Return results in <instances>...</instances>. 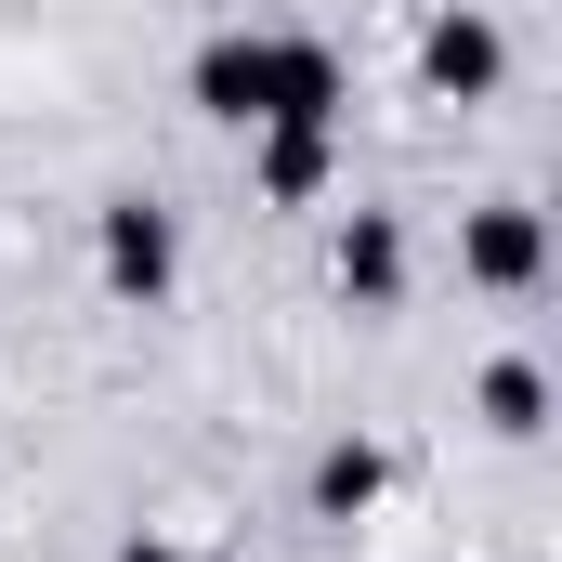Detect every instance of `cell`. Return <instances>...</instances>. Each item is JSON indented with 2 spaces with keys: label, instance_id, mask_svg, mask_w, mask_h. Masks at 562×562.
I'll list each match as a JSON object with an SVG mask.
<instances>
[{
  "label": "cell",
  "instance_id": "3957f363",
  "mask_svg": "<svg viewBox=\"0 0 562 562\" xmlns=\"http://www.w3.org/2000/svg\"><path fill=\"white\" fill-rule=\"evenodd\" d=\"M340 276L367 288V301H393V276H406V249H393V223H353V249H340Z\"/></svg>",
  "mask_w": 562,
  "mask_h": 562
},
{
  "label": "cell",
  "instance_id": "277c9868",
  "mask_svg": "<svg viewBox=\"0 0 562 562\" xmlns=\"http://www.w3.org/2000/svg\"><path fill=\"white\" fill-rule=\"evenodd\" d=\"M471 262H484V276H537V223H484Z\"/></svg>",
  "mask_w": 562,
  "mask_h": 562
},
{
  "label": "cell",
  "instance_id": "5b68a950",
  "mask_svg": "<svg viewBox=\"0 0 562 562\" xmlns=\"http://www.w3.org/2000/svg\"><path fill=\"white\" fill-rule=\"evenodd\" d=\"M132 562H170V550H132Z\"/></svg>",
  "mask_w": 562,
  "mask_h": 562
},
{
  "label": "cell",
  "instance_id": "6da1fadb",
  "mask_svg": "<svg viewBox=\"0 0 562 562\" xmlns=\"http://www.w3.org/2000/svg\"><path fill=\"white\" fill-rule=\"evenodd\" d=\"M105 276H119V288L170 276V223H157V210H119V223H105Z\"/></svg>",
  "mask_w": 562,
  "mask_h": 562
},
{
  "label": "cell",
  "instance_id": "7a4b0ae2",
  "mask_svg": "<svg viewBox=\"0 0 562 562\" xmlns=\"http://www.w3.org/2000/svg\"><path fill=\"white\" fill-rule=\"evenodd\" d=\"M431 79H445V92H484V79H497V40H484V26H431Z\"/></svg>",
  "mask_w": 562,
  "mask_h": 562
}]
</instances>
